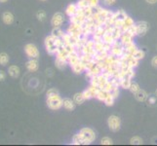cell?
<instances>
[{
  "mask_svg": "<svg viewBox=\"0 0 157 146\" xmlns=\"http://www.w3.org/2000/svg\"><path fill=\"white\" fill-rule=\"evenodd\" d=\"M134 95H135V99H136L140 102H144L145 100H147V99H148V94L144 90H143V89L139 90L137 93L134 94Z\"/></svg>",
  "mask_w": 157,
  "mask_h": 146,
  "instance_id": "12",
  "label": "cell"
},
{
  "mask_svg": "<svg viewBox=\"0 0 157 146\" xmlns=\"http://www.w3.org/2000/svg\"><path fill=\"white\" fill-rule=\"evenodd\" d=\"M69 55H70V54L67 52V49L64 48V46H63V47H61V48L59 49V51H58L57 55H56V58H62V59H64V61H67Z\"/></svg>",
  "mask_w": 157,
  "mask_h": 146,
  "instance_id": "16",
  "label": "cell"
},
{
  "mask_svg": "<svg viewBox=\"0 0 157 146\" xmlns=\"http://www.w3.org/2000/svg\"><path fill=\"white\" fill-rule=\"evenodd\" d=\"M110 94L115 97V99H117V97L119 96V94H120V92H119V87H114L113 88V90L110 92Z\"/></svg>",
  "mask_w": 157,
  "mask_h": 146,
  "instance_id": "45",
  "label": "cell"
},
{
  "mask_svg": "<svg viewBox=\"0 0 157 146\" xmlns=\"http://www.w3.org/2000/svg\"><path fill=\"white\" fill-rule=\"evenodd\" d=\"M109 53L111 54V55L114 56V57H116V58H119V57L123 56V54L125 53V50H124V45L119 40L115 41L111 45V49H110Z\"/></svg>",
  "mask_w": 157,
  "mask_h": 146,
  "instance_id": "7",
  "label": "cell"
},
{
  "mask_svg": "<svg viewBox=\"0 0 157 146\" xmlns=\"http://www.w3.org/2000/svg\"><path fill=\"white\" fill-rule=\"evenodd\" d=\"M2 20L5 24H12L14 23V16L11 12H4L2 15Z\"/></svg>",
  "mask_w": 157,
  "mask_h": 146,
  "instance_id": "19",
  "label": "cell"
},
{
  "mask_svg": "<svg viewBox=\"0 0 157 146\" xmlns=\"http://www.w3.org/2000/svg\"><path fill=\"white\" fill-rule=\"evenodd\" d=\"M40 1H42V2H45V1H47V0H40Z\"/></svg>",
  "mask_w": 157,
  "mask_h": 146,
  "instance_id": "51",
  "label": "cell"
},
{
  "mask_svg": "<svg viewBox=\"0 0 157 146\" xmlns=\"http://www.w3.org/2000/svg\"><path fill=\"white\" fill-rule=\"evenodd\" d=\"M98 78H99V88L100 89H104L105 86L107 84L108 81H109V79L106 78L102 73L100 74V75H98Z\"/></svg>",
  "mask_w": 157,
  "mask_h": 146,
  "instance_id": "28",
  "label": "cell"
},
{
  "mask_svg": "<svg viewBox=\"0 0 157 146\" xmlns=\"http://www.w3.org/2000/svg\"><path fill=\"white\" fill-rule=\"evenodd\" d=\"M147 102L150 105H154L157 103V96L156 95H150L147 99Z\"/></svg>",
  "mask_w": 157,
  "mask_h": 146,
  "instance_id": "43",
  "label": "cell"
},
{
  "mask_svg": "<svg viewBox=\"0 0 157 146\" xmlns=\"http://www.w3.org/2000/svg\"><path fill=\"white\" fill-rule=\"evenodd\" d=\"M59 94V91L56 89V88H51L47 91V96H50V95H58Z\"/></svg>",
  "mask_w": 157,
  "mask_h": 146,
  "instance_id": "44",
  "label": "cell"
},
{
  "mask_svg": "<svg viewBox=\"0 0 157 146\" xmlns=\"http://www.w3.org/2000/svg\"><path fill=\"white\" fill-rule=\"evenodd\" d=\"M63 99L61 97L59 94H58L55 95L47 96L46 103L51 110H59L63 107Z\"/></svg>",
  "mask_w": 157,
  "mask_h": 146,
  "instance_id": "2",
  "label": "cell"
},
{
  "mask_svg": "<svg viewBox=\"0 0 157 146\" xmlns=\"http://www.w3.org/2000/svg\"><path fill=\"white\" fill-rule=\"evenodd\" d=\"M71 69L75 74H81L82 72L86 71V64L83 62L80 61L78 63L74 64L73 66H71Z\"/></svg>",
  "mask_w": 157,
  "mask_h": 146,
  "instance_id": "14",
  "label": "cell"
},
{
  "mask_svg": "<svg viewBox=\"0 0 157 146\" xmlns=\"http://www.w3.org/2000/svg\"><path fill=\"white\" fill-rule=\"evenodd\" d=\"M51 34L54 35L55 37H58V38H62L63 35L64 34V32L61 28H54L51 32Z\"/></svg>",
  "mask_w": 157,
  "mask_h": 146,
  "instance_id": "29",
  "label": "cell"
},
{
  "mask_svg": "<svg viewBox=\"0 0 157 146\" xmlns=\"http://www.w3.org/2000/svg\"><path fill=\"white\" fill-rule=\"evenodd\" d=\"M25 67L30 72L37 71L38 68H39V64H38V61H37V58H30L29 61L25 63Z\"/></svg>",
  "mask_w": 157,
  "mask_h": 146,
  "instance_id": "10",
  "label": "cell"
},
{
  "mask_svg": "<svg viewBox=\"0 0 157 146\" xmlns=\"http://www.w3.org/2000/svg\"><path fill=\"white\" fill-rule=\"evenodd\" d=\"M102 41H104L105 43H106V44L112 45L113 43L117 40L113 37V35L111 33H107V32H105V33L104 34V36H102Z\"/></svg>",
  "mask_w": 157,
  "mask_h": 146,
  "instance_id": "23",
  "label": "cell"
},
{
  "mask_svg": "<svg viewBox=\"0 0 157 146\" xmlns=\"http://www.w3.org/2000/svg\"><path fill=\"white\" fill-rule=\"evenodd\" d=\"M138 36H144L149 29V24L145 21H140L136 24Z\"/></svg>",
  "mask_w": 157,
  "mask_h": 146,
  "instance_id": "8",
  "label": "cell"
},
{
  "mask_svg": "<svg viewBox=\"0 0 157 146\" xmlns=\"http://www.w3.org/2000/svg\"><path fill=\"white\" fill-rule=\"evenodd\" d=\"M134 24H135L134 20H133L131 17H129V16H127L126 18H124V21H123V25H122L121 29H122V31H123V32H125L128 28H131V26H132V25H134Z\"/></svg>",
  "mask_w": 157,
  "mask_h": 146,
  "instance_id": "18",
  "label": "cell"
},
{
  "mask_svg": "<svg viewBox=\"0 0 157 146\" xmlns=\"http://www.w3.org/2000/svg\"><path fill=\"white\" fill-rule=\"evenodd\" d=\"M75 102L73 99H68V97H67V99H63V106L66 110L67 111H73L75 109Z\"/></svg>",
  "mask_w": 157,
  "mask_h": 146,
  "instance_id": "13",
  "label": "cell"
},
{
  "mask_svg": "<svg viewBox=\"0 0 157 146\" xmlns=\"http://www.w3.org/2000/svg\"><path fill=\"white\" fill-rule=\"evenodd\" d=\"M109 55V52L107 51H101V52H98L96 54V55L94 56V61L96 62H102L105 61V58Z\"/></svg>",
  "mask_w": 157,
  "mask_h": 146,
  "instance_id": "21",
  "label": "cell"
},
{
  "mask_svg": "<svg viewBox=\"0 0 157 146\" xmlns=\"http://www.w3.org/2000/svg\"><path fill=\"white\" fill-rule=\"evenodd\" d=\"M56 38L57 37H55L54 35L51 34L49 36H47L45 38V41H44L46 52L51 56L57 55V53L59 51V48L56 45Z\"/></svg>",
  "mask_w": 157,
  "mask_h": 146,
  "instance_id": "3",
  "label": "cell"
},
{
  "mask_svg": "<svg viewBox=\"0 0 157 146\" xmlns=\"http://www.w3.org/2000/svg\"><path fill=\"white\" fill-rule=\"evenodd\" d=\"M96 133L91 128H83L79 133L74 134L71 144L73 145H89L96 140Z\"/></svg>",
  "mask_w": 157,
  "mask_h": 146,
  "instance_id": "1",
  "label": "cell"
},
{
  "mask_svg": "<svg viewBox=\"0 0 157 146\" xmlns=\"http://www.w3.org/2000/svg\"><path fill=\"white\" fill-rule=\"evenodd\" d=\"M95 50L96 52H101V51H105V42L104 41H100V42H95Z\"/></svg>",
  "mask_w": 157,
  "mask_h": 146,
  "instance_id": "36",
  "label": "cell"
},
{
  "mask_svg": "<svg viewBox=\"0 0 157 146\" xmlns=\"http://www.w3.org/2000/svg\"><path fill=\"white\" fill-rule=\"evenodd\" d=\"M9 62V56L6 53H1L0 54V64L1 66H6V64Z\"/></svg>",
  "mask_w": 157,
  "mask_h": 146,
  "instance_id": "33",
  "label": "cell"
},
{
  "mask_svg": "<svg viewBox=\"0 0 157 146\" xmlns=\"http://www.w3.org/2000/svg\"><path fill=\"white\" fill-rule=\"evenodd\" d=\"M129 90H130V92H131L132 94H135V93H137L139 90H140V85L137 82H135V81H132L131 86H130Z\"/></svg>",
  "mask_w": 157,
  "mask_h": 146,
  "instance_id": "37",
  "label": "cell"
},
{
  "mask_svg": "<svg viewBox=\"0 0 157 146\" xmlns=\"http://www.w3.org/2000/svg\"><path fill=\"white\" fill-rule=\"evenodd\" d=\"M86 3H87V6L91 8H96L97 6H99L100 4V0H85Z\"/></svg>",
  "mask_w": 157,
  "mask_h": 146,
  "instance_id": "38",
  "label": "cell"
},
{
  "mask_svg": "<svg viewBox=\"0 0 157 146\" xmlns=\"http://www.w3.org/2000/svg\"><path fill=\"white\" fill-rule=\"evenodd\" d=\"M78 9V6L76 3H71L69 4L68 6L66 8V14L67 17H72V16H74L75 14H76V11Z\"/></svg>",
  "mask_w": 157,
  "mask_h": 146,
  "instance_id": "17",
  "label": "cell"
},
{
  "mask_svg": "<svg viewBox=\"0 0 157 146\" xmlns=\"http://www.w3.org/2000/svg\"><path fill=\"white\" fill-rule=\"evenodd\" d=\"M155 95H156V96H157V90H156V91H155Z\"/></svg>",
  "mask_w": 157,
  "mask_h": 146,
  "instance_id": "52",
  "label": "cell"
},
{
  "mask_svg": "<svg viewBox=\"0 0 157 146\" xmlns=\"http://www.w3.org/2000/svg\"><path fill=\"white\" fill-rule=\"evenodd\" d=\"M113 88H114V86H113V84H112V82H111V81L109 80V81H108V82H107V84L105 86V88L104 89H102V90H104V91H105L106 92V93H110V92L113 90Z\"/></svg>",
  "mask_w": 157,
  "mask_h": 146,
  "instance_id": "41",
  "label": "cell"
},
{
  "mask_svg": "<svg viewBox=\"0 0 157 146\" xmlns=\"http://www.w3.org/2000/svg\"><path fill=\"white\" fill-rule=\"evenodd\" d=\"M25 53L26 57L29 58H39V50L38 48H37L34 44H26L25 46Z\"/></svg>",
  "mask_w": 157,
  "mask_h": 146,
  "instance_id": "6",
  "label": "cell"
},
{
  "mask_svg": "<svg viewBox=\"0 0 157 146\" xmlns=\"http://www.w3.org/2000/svg\"><path fill=\"white\" fill-rule=\"evenodd\" d=\"M138 49H139L138 46L136 45V43H135L134 41L128 43V44H126V45H124V50H125V53H128V54H130V55H134Z\"/></svg>",
  "mask_w": 157,
  "mask_h": 146,
  "instance_id": "15",
  "label": "cell"
},
{
  "mask_svg": "<svg viewBox=\"0 0 157 146\" xmlns=\"http://www.w3.org/2000/svg\"><path fill=\"white\" fill-rule=\"evenodd\" d=\"M8 72H9V75L12 78H18L20 76L21 70H20V67L17 66H11L8 68Z\"/></svg>",
  "mask_w": 157,
  "mask_h": 146,
  "instance_id": "20",
  "label": "cell"
},
{
  "mask_svg": "<svg viewBox=\"0 0 157 146\" xmlns=\"http://www.w3.org/2000/svg\"><path fill=\"white\" fill-rule=\"evenodd\" d=\"M36 18L38 21H44L47 18V14L44 10H38L37 11V13H36Z\"/></svg>",
  "mask_w": 157,
  "mask_h": 146,
  "instance_id": "32",
  "label": "cell"
},
{
  "mask_svg": "<svg viewBox=\"0 0 157 146\" xmlns=\"http://www.w3.org/2000/svg\"><path fill=\"white\" fill-rule=\"evenodd\" d=\"M133 37L131 36V35H129L128 33H126V32H123V34L121 35V37H120V39H119V41H120L123 45H126V44H128V43H130V42H132L133 41Z\"/></svg>",
  "mask_w": 157,
  "mask_h": 146,
  "instance_id": "27",
  "label": "cell"
},
{
  "mask_svg": "<svg viewBox=\"0 0 157 146\" xmlns=\"http://www.w3.org/2000/svg\"><path fill=\"white\" fill-rule=\"evenodd\" d=\"M83 95H84V97L86 99V100H88V99H93V95L91 94V92H90V90L87 88L86 90H84L83 92Z\"/></svg>",
  "mask_w": 157,
  "mask_h": 146,
  "instance_id": "42",
  "label": "cell"
},
{
  "mask_svg": "<svg viewBox=\"0 0 157 146\" xmlns=\"http://www.w3.org/2000/svg\"><path fill=\"white\" fill-rule=\"evenodd\" d=\"M73 100H74V102L76 104L80 105L86 100V99L84 97L83 93H76V94H74V95H73Z\"/></svg>",
  "mask_w": 157,
  "mask_h": 146,
  "instance_id": "26",
  "label": "cell"
},
{
  "mask_svg": "<svg viewBox=\"0 0 157 146\" xmlns=\"http://www.w3.org/2000/svg\"><path fill=\"white\" fill-rule=\"evenodd\" d=\"M102 3H104L105 5H106V6H111V5H114L116 0H101Z\"/></svg>",
  "mask_w": 157,
  "mask_h": 146,
  "instance_id": "46",
  "label": "cell"
},
{
  "mask_svg": "<svg viewBox=\"0 0 157 146\" xmlns=\"http://www.w3.org/2000/svg\"><path fill=\"white\" fill-rule=\"evenodd\" d=\"M80 61H81V59H80V54L78 52H74V53H71L69 55L67 62H68V66L71 67V66H74V64L78 63Z\"/></svg>",
  "mask_w": 157,
  "mask_h": 146,
  "instance_id": "11",
  "label": "cell"
},
{
  "mask_svg": "<svg viewBox=\"0 0 157 146\" xmlns=\"http://www.w3.org/2000/svg\"><path fill=\"white\" fill-rule=\"evenodd\" d=\"M148 4H156L157 3V0H145Z\"/></svg>",
  "mask_w": 157,
  "mask_h": 146,
  "instance_id": "49",
  "label": "cell"
},
{
  "mask_svg": "<svg viewBox=\"0 0 157 146\" xmlns=\"http://www.w3.org/2000/svg\"><path fill=\"white\" fill-rule=\"evenodd\" d=\"M107 126L112 132H118L121 129V119L116 115H111L107 119Z\"/></svg>",
  "mask_w": 157,
  "mask_h": 146,
  "instance_id": "4",
  "label": "cell"
},
{
  "mask_svg": "<svg viewBox=\"0 0 157 146\" xmlns=\"http://www.w3.org/2000/svg\"><path fill=\"white\" fill-rule=\"evenodd\" d=\"M115 97L113 96L110 93H107L106 96H105V99L104 100V103L108 106V107H110V106H113V104H114V101H115Z\"/></svg>",
  "mask_w": 157,
  "mask_h": 146,
  "instance_id": "25",
  "label": "cell"
},
{
  "mask_svg": "<svg viewBox=\"0 0 157 146\" xmlns=\"http://www.w3.org/2000/svg\"><path fill=\"white\" fill-rule=\"evenodd\" d=\"M133 56L136 58H138L139 61H140V59H143L145 57V53L143 50H140V49H138V50L136 51V53H135Z\"/></svg>",
  "mask_w": 157,
  "mask_h": 146,
  "instance_id": "39",
  "label": "cell"
},
{
  "mask_svg": "<svg viewBox=\"0 0 157 146\" xmlns=\"http://www.w3.org/2000/svg\"><path fill=\"white\" fill-rule=\"evenodd\" d=\"M106 95H107V93H106L105 91H104L102 89H99V92H98V94H97L95 99H97L100 101H104L105 99V96H106Z\"/></svg>",
  "mask_w": 157,
  "mask_h": 146,
  "instance_id": "31",
  "label": "cell"
},
{
  "mask_svg": "<svg viewBox=\"0 0 157 146\" xmlns=\"http://www.w3.org/2000/svg\"><path fill=\"white\" fill-rule=\"evenodd\" d=\"M126 33H128L129 35H131L133 38H135L136 36H138V32H137V28H136V24H135L134 25H132L131 28H128L126 31Z\"/></svg>",
  "mask_w": 157,
  "mask_h": 146,
  "instance_id": "35",
  "label": "cell"
},
{
  "mask_svg": "<svg viewBox=\"0 0 157 146\" xmlns=\"http://www.w3.org/2000/svg\"><path fill=\"white\" fill-rule=\"evenodd\" d=\"M55 66H56V67L59 68V70H63V69H66V67L68 66V62H67V61H64V59L56 58Z\"/></svg>",
  "mask_w": 157,
  "mask_h": 146,
  "instance_id": "22",
  "label": "cell"
},
{
  "mask_svg": "<svg viewBox=\"0 0 157 146\" xmlns=\"http://www.w3.org/2000/svg\"><path fill=\"white\" fill-rule=\"evenodd\" d=\"M151 66L154 68H157V56H154L152 59H151Z\"/></svg>",
  "mask_w": 157,
  "mask_h": 146,
  "instance_id": "47",
  "label": "cell"
},
{
  "mask_svg": "<svg viewBox=\"0 0 157 146\" xmlns=\"http://www.w3.org/2000/svg\"><path fill=\"white\" fill-rule=\"evenodd\" d=\"M131 83H132V78H130V77H124L123 79L120 80V88L129 90L130 86H131Z\"/></svg>",
  "mask_w": 157,
  "mask_h": 146,
  "instance_id": "24",
  "label": "cell"
},
{
  "mask_svg": "<svg viewBox=\"0 0 157 146\" xmlns=\"http://www.w3.org/2000/svg\"><path fill=\"white\" fill-rule=\"evenodd\" d=\"M64 21V16L62 13H56L53 15V17L51 19V25L53 28H61L62 24Z\"/></svg>",
  "mask_w": 157,
  "mask_h": 146,
  "instance_id": "9",
  "label": "cell"
},
{
  "mask_svg": "<svg viewBox=\"0 0 157 146\" xmlns=\"http://www.w3.org/2000/svg\"><path fill=\"white\" fill-rule=\"evenodd\" d=\"M101 145H112L113 144V140L109 137H105L101 138Z\"/></svg>",
  "mask_w": 157,
  "mask_h": 146,
  "instance_id": "40",
  "label": "cell"
},
{
  "mask_svg": "<svg viewBox=\"0 0 157 146\" xmlns=\"http://www.w3.org/2000/svg\"><path fill=\"white\" fill-rule=\"evenodd\" d=\"M130 143H131L132 145H142L144 143V140L140 137L135 136V137H133L131 139H130Z\"/></svg>",
  "mask_w": 157,
  "mask_h": 146,
  "instance_id": "30",
  "label": "cell"
},
{
  "mask_svg": "<svg viewBox=\"0 0 157 146\" xmlns=\"http://www.w3.org/2000/svg\"><path fill=\"white\" fill-rule=\"evenodd\" d=\"M111 34L113 35V37H114L116 40H119L121 35L123 34V31L120 28H116V26H114V29H113V32Z\"/></svg>",
  "mask_w": 157,
  "mask_h": 146,
  "instance_id": "34",
  "label": "cell"
},
{
  "mask_svg": "<svg viewBox=\"0 0 157 146\" xmlns=\"http://www.w3.org/2000/svg\"><path fill=\"white\" fill-rule=\"evenodd\" d=\"M8 1V0H0V2H1V3H5V2H7Z\"/></svg>",
  "mask_w": 157,
  "mask_h": 146,
  "instance_id": "50",
  "label": "cell"
},
{
  "mask_svg": "<svg viewBox=\"0 0 157 146\" xmlns=\"http://www.w3.org/2000/svg\"><path fill=\"white\" fill-rule=\"evenodd\" d=\"M5 78H6V74L3 70H0V81H4Z\"/></svg>",
  "mask_w": 157,
  "mask_h": 146,
  "instance_id": "48",
  "label": "cell"
},
{
  "mask_svg": "<svg viewBox=\"0 0 157 146\" xmlns=\"http://www.w3.org/2000/svg\"><path fill=\"white\" fill-rule=\"evenodd\" d=\"M67 32L73 37H81L83 35V25L70 23L69 26L67 29Z\"/></svg>",
  "mask_w": 157,
  "mask_h": 146,
  "instance_id": "5",
  "label": "cell"
}]
</instances>
